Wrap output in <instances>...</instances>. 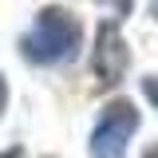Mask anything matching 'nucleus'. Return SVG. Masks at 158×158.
Here are the masks:
<instances>
[{"label":"nucleus","instance_id":"obj_1","mask_svg":"<svg viewBox=\"0 0 158 158\" xmlns=\"http://www.w3.org/2000/svg\"><path fill=\"white\" fill-rule=\"evenodd\" d=\"M79 44H83L79 20L71 12H63V8H44L36 16V24H32V32L20 40V52L32 63L52 67V63H63V59H75Z\"/></svg>","mask_w":158,"mask_h":158},{"label":"nucleus","instance_id":"obj_2","mask_svg":"<svg viewBox=\"0 0 158 158\" xmlns=\"http://www.w3.org/2000/svg\"><path fill=\"white\" fill-rule=\"evenodd\" d=\"M138 131V111L131 99H115L103 107L95 131H91V158H123L131 135Z\"/></svg>","mask_w":158,"mask_h":158},{"label":"nucleus","instance_id":"obj_3","mask_svg":"<svg viewBox=\"0 0 158 158\" xmlns=\"http://www.w3.org/2000/svg\"><path fill=\"white\" fill-rule=\"evenodd\" d=\"M127 63H131V52H127V40L118 32L115 20L99 24V36H95V75L103 87H115L127 75Z\"/></svg>","mask_w":158,"mask_h":158},{"label":"nucleus","instance_id":"obj_4","mask_svg":"<svg viewBox=\"0 0 158 158\" xmlns=\"http://www.w3.org/2000/svg\"><path fill=\"white\" fill-rule=\"evenodd\" d=\"M142 91H146V99L158 107V75H146V79H142Z\"/></svg>","mask_w":158,"mask_h":158},{"label":"nucleus","instance_id":"obj_5","mask_svg":"<svg viewBox=\"0 0 158 158\" xmlns=\"http://www.w3.org/2000/svg\"><path fill=\"white\" fill-rule=\"evenodd\" d=\"M4 103H8V83H4V75H0V111H4Z\"/></svg>","mask_w":158,"mask_h":158},{"label":"nucleus","instance_id":"obj_6","mask_svg":"<svg viewBox=\"0 0 158 158\" xmlns=\"http://www.w3.org/2000/svg\"><path fill=\"white\" fill-rule=\"evenodd\" d=\"M0 158H24V150H20V146H12V150H4Z\"/></svg>","mask_w":158,"mask_h":158},{"label":"nucleus","instance_id":"obj_7","mask_svg":"<svg viewBox=\"0 0 158 158\" xmlns=\"http://www.w3.org/2000/svg\"><path fill=\"white\" fill-rule=\"evenodd\" d=\"M146 158H158V150H150V154H146Z\"/></svg>","mask_w":158,"mask_h":158}]
</instances>
